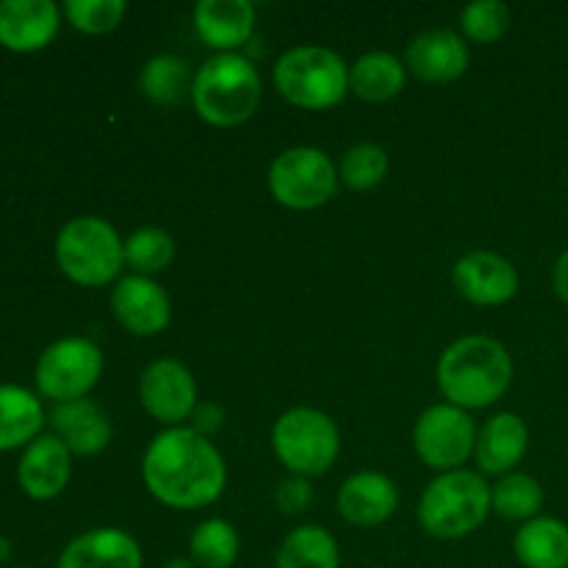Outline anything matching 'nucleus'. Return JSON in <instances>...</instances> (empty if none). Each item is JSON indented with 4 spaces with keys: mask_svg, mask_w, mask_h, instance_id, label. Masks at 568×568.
<instances>
[{
    "mask_svg": "<svg viewBox=\"0 0 568 568\" xmlns=\"http://www.w3.org/2000/svg\"><path fill=\"white\" fill-rule=\"evenodd\" d=\"M148 491L175 510H197L225 491V460L194 427H170L150 442L142 460Z\"/></svg>",
    "mask_w": 568,
    "mask_h": 568,
    "instance_id": "obj_1",
    "label": "nucleus"
},
{
    "mask_svg": "<svg viewBox=\"0 0 568 568\" xmlns=\"http://www.w3.org/2000/svg\"><path fill=\"white\" fill-rule=\"evenodd\" d=\"M436 377L449 405L464 410L486 408L510 388L514 361L497 338L464 336L444 349Z\"/></svg>",
    "mask_w": 568,
    "mask_h": 568,
    "instance_id": "obj_2",
    "label": "nucleus"
},
{
    "mask_svg": "<svg viewBox=\"0 0 568 568\" xmlns=\"http://www.w3.org/2000/svg\"><path fill=\"white\" fill-rule=\"evenodd\" d=\"M192 103L209 125H242L261 103L258 70L239 53L211 55L192 81Z\"/></svg>",
    "mask_w": 568,
    "mask_h": 568,
    "instance_id": "obj_3",
    "label": "nucleus"
},
{
    "mask_svg": "<svg viewBox=\"0 0 568 568\" xmlns=\"http://www.w3.org/2000/svg\"><path fill=\"white\" fill-rule=\"evenodd\" d=\"M491 510V488L477 471L455 469L425 488L419 499V521L433 538H464L486 521Z\"/></svg>",
    "mask_w": 568,
    "mask_h": 568,
    "instance_id": "obj_4",
    "label": "nucleus"
},
{
    "mask_svg": "<svg viewBox=\"0 0 568 568\" xmlns=\"http://www.w3.org/2000/svg\"><path fill=\"white\" fill-rule=\"evenodd\" d=\"M275 87L292 105L325 111L342 103L349 92V70L333 50L300 44L277 59Z\"/></svg>",
    "mask_w": 568,
    "mask_h": 568,
    "instance_id": "obj_5",
    "label": "nucleus"
},
{
    "mask_svg": "<svg viewBox=\"0 0 568 568\" xmlns=\"http://www.w3.org/2000/svg\"><path fill=\"white\" fill-rule=\"evenodd\" d=\"M55 261L72 283L98 288L125 266V242L100 216H78L59 231Z\"/></svg>",
    "mask_w": 568,
    "mask_h": 568,
    "instance_id": "obj_6",
    "label": "nucleus"
},
{
    "mask_svg": "<svg viewBox=\"0 0 568 568\" xmlns=\"http://www.w3.org/2000/svg\"><path fill=\"white\" fill-rule=\"evenodd\" d=\"M272 447L292 475L320 477L338 458L342 438L327 414L316 408H292L272 427Z\"/></svg>",
    "mask_w": 568,
    "mask_h": 568,
    "instance_id": "obj_7",
    "label": "nucleus"
},
{
    "mask_svg": "<svg viewBox=\"0 0 568 568\" xmlns=\"http://www.w3.org/2000/svg\"><path fill=\"white\" fill-rule=\"evenodd\" d=\"M338 175L320 148H292L270 166V192L292 211H314L336 194Z\"/></svg>",
    "mask_w": 568,
    "mask_h": 568,
    "instance_id": "obj_8",
    "label": "nucleus"
},
{
    "mask_svg": "<svg viewBox=\"0 0 568 568\" xmlns=\"http://www.w3.org/2000/svg\"><path fill=\"white\" fill-rule=\"evenodd\" d=\"M103 372V353L81 336L59 338L37 361V386L55 403L83 399Z\"/></svg>",
    "mask_w": 568,
    "mask_h": 568,
    "instance_id": "obj_9",
    "label": "nucleus"
},
{
    "mask_svg": "<svg viewBox=\"0 0 568 568\" xmlns=\"http://www.w3.org/2000/svg\"><path fill=\"white\" fill-rule=\"evenodd\" d=\"M475 422L458 405H433L419 416L414 427L416 455L442 475L458 469L475 453Z\"/></svg>",
    "mask_w": 568,
    "mask_h": 568,
    "instance_id": "obj_10",
    "label": "nucleus"
},
{
    "mask_svg": "<svg viewBox=\"0 0 568 568\" xmlns=\"http://www.w3.org/2000/svg\"><path fill=\"white\" fill-rule=\"evenodd\" d=\"M139 399L155 422L166 427H181V422L189 419L197 408V386H194L192 372L181 361L161 358L142 372Z\"/></svg>",
    "mask_w": 568,
    "mask_h": 568,
    "instance_id": "obj_11",
    "label": "nucleus"
},
{
    "mask_svg": "<svg viewBox=\"0 0 568 568\" xmlns=\"http://www.w3.org/2000/svg\"><path fill=\"white\" fill-rule=\"evenodd\" d=\"M111 311L116 322L133 336H155L170 325L172 305L153 277L128 275L111 292Z\"/></svg>",
    "mask_w": 568,
    "mask_h": 568,
    "instance_id": "obj_12",
    "label": "nucleus"
},
{
    "mask_svg": "<svg viewBox=\"0 0 568 568\" xmlns=\"http://www.w3.org/2000/svg\"><path fill=\"white\" fill-rule=\"evenodd\" d=\"M455 288L475 305H503L519 292V272L508 258L488 250H475L455 264Z\"/></svg>",
    "mask_w": 568,
    "mask_h": 568,
    "instance_id": "obj_13",
    "label": "nucleus"
},
{
    "mask_svg": "<svg viewBox=\"0 0 568 568\" xmlns=\"http://www.w3.org/2000/svg\"><path fill=\"white\" fill-rule=\"evenodd\" d=\"M59 6L53 0H3L0 3V44L17 53L42 50L59 33Z\"/></svg>",
    "mask_w": 568,
    "mask_h": 568,
    "instance_id": "obj_14",
    "label": "nucleus"
},
{
    "mask_svg": "<svg viewBox=\"0 0 568 568\" xmlns=\"http://www.w3.org/2000/svg\"><path fill=\"white\" fill-rule=\"evenodd\" d=\"M72 453L55 436H39L22 453L17 480L31 499H53L70 483Z\"/></svg>",
    "mask_w": 568,
    "mask_h": 568,
    "instance_id": "obj_15",
    "label": "nucleus"
},
{
    "mask_svg": "<svg viewBox=\"0 0 568 568\" xmlns=\"http://www.w3.org/2000/svg\"><path fill=\"white\" fill-rule=\"evenodd\" d=\"M55 568H142V549L125 530L100 527L67 544Z\"/></svg>",
    "mask_w": 568,
    "mask_h": 568,
    "instance_id": "obj_16",
    "label": "nucleus"
},
{
    "mask_svg": "<svg viewBox=\"0 0 568 568\" xmlns=\"http://www.w3.org/2000/svg\"><path fill=\"white\" fill-rule=\"evenodd\" d=\"M408 67L427 83H449L469 67V50L464 39L447 28H433L408 44Z\"/></svg>",
    "mask_w": 568,
    "mask_h": 568,
    "instance_id": "obj_17",
    "label": "nucleus"
},
{
    "mask_svg": "<svg viewBox=\"0 0 568 568\" xmlns=\"http://www.w3.org/2000/svg\"><path fill=\"white\" fill-rule=\"evenodd\" d=\"M253 26L255 6L250 0H203L194 9V31L220 53H233L247 44Z\"/></svg>",
    "mask_w": 568,
    "mask_h": 568,
    "instance_id": "obj_18",
    "label": "nucleus"
},
{
    "mask_svg": "<svg viewBox=\"0 0 568 568\" xmlns=\"http://www.w3.org/2000/svg\"><path fill=\"white\" fill-rule=\"evenodd\" d=\"M338 510L355 527H377L397 510V486L381 471H358L338 491Z\"/></svg>",
    "mask_w": 568,
    "mask_h": 568,
    "instance_id": "obj_19",
    "label": "nucleus"
},
{
    "mask_svg": "<svg viewBox=\"0 0 568 568\" xmlns=\"http://www.w3.org/2000/svg\"><path fill=\"white\" fill-rule=\"evenodd\" d=\"M53 436L64 442L72 455H98L109 447L111 442V422L100 405L92 399H72V403H59L50 414Z\"/></svg>",
    "mask_w": 568,
    "mask_h": 568,
    "instance_id": "obj_20",
    "label": "nucleus"
},
{
    "mask_svg": "<svg viewBox=\"0 0 568 568\" xmlns=\"http://www.w3.org/2000/svg\"><path fill=\"white\" fill-rule=\"evenodd\" d=\"M527 444H530V433H527L525 419L508 414V410L497 414L486 422V427L477 436V466L486 475H510V469L525 458Z\"/></svg>",
    "mask_w": 568,
    "mask_h": 568,
    "instance_id": "obj_21",
    "label": "nucleus"
},
{
    "mask_svg": "<svg viewBox=\"0 0 568 568\" xmlns=\"http://www.w3.org/2000/svg\"><path fill=\"white\" fill-rule=\"evenodd\" d=\"M514 552L525 568H568V527L552 516H536L516 532Z\"/></svg>",
    "mask_w": 568,
    "mask_h": 568,
    "instance_id": "obj_22",
    "label": "nucleus"
},
{
    "mask_svg": "<svg viewBox=\"0 0 568 568\" xmlns=\"http://www.w3.org/2000/svg\"><path fill=\"white\" fill-rule=\"evenodd\" d=\"M44 414L39 399L20 386H0V453L33 442Z\"/></svg>",
    "mask_w": 568,
    "mask_h": 568,
    "instance_id": "obj_23",
    "label": "nucleus"
},
{
    "mask_svg": "<svg viewBox=\"0 0 568 568\" xmlns=\"http://www.w3.org/2000/svg\"><path fill=\"white\" fill-rule=\"evenodd\" d=\"M403 87L405 67L399 64L397 55L383 53V50L361 55L349 70V89L369 103H386V100L397 98Z\"/></svg>",
    "mask_w": 568,
    "mask_h": 568,
    "instance_id": "obj_24",
    "label": "nucleus"
},
{
    "mask_svg": "<svg viewBox=\"0 0 568 568\" xmlns=\"http://www.w3.org/2000/svg\"><path fill=\"white\" fill-rule=\"evenodd\" d=\"M275 568H338V544L325 527L303 525L283 538Z\"/></svg>",
    "mask_w": 568,
    "mask_h": 568,
    "instance_id": "obj_25",
    "label": "nucleus"
},
{
    "mask_svg": "<svg viewBox=\"0 0 568 568\" xmlns=\"http://www.w3.org/2000/svg\"><path fill=\"white\" fill-rule=\"evenodd\" d=\"M189 555L200 568H231L239 558V532L225 519H209L194 527Z\"/></svg>",
    "mask_w": 568,
    "mask_h": 568,
    "instance_id": "obj_26",
    "label": "nucleus"
},
{
    "mask_svg": "<svg viewBox=\"0 0 568 568\" xmlns=\"http://www.w3.org/2000/svg\"><path fill=\"white\" fill-rule=\"evenodd\" d=\"M541 505H544L541 486H538L536 477L521 475V471L505 475L503 480L491 488V508L497 510L503 519L530 521L536 519Z\"/></svg>",
    "mask_w": 568,
    "mask_h": 568,
    "instance_id": "obj_27",
    "label": "nucleus"
},
{
    "mask_svg": "<svg viewBox=\"0 0 568 568\" xmlns=\"http://www.w3.org/2000/svg\"><path fill=\"white\" fill-rule=\"evenodd\" d=\"M189 81H192V75H189L186 61L170 53L150 59L144 64L142 78H139L144 98L159 105H170L183 100V94L192 92Z\"/></svg>",
    "mask_w": 568,
    "mask_h": 568,
    "instance_id": "obj_28",
    "label": "nucleus"
},
{
    "mask_svg": "<svg viewBox=\"0 0 568 568\" xmlns=\"http://www.w3.org/2000/svg\"><path fill=\"white\" fill-rule=\"evenodd\" d=\"M172 258H175V239L161 227H139L125 242V264L142 277L164 272Z\"/></svg>",
    "mask_w": 568,
    "mask_h": 568,
    "instance_id": "obj_29",
    "label": "nucleus"
},
{
    "mask_svg": "<svg viewBox=\"0 0 568 568\" xmlns=\"http://www.w3.org/2000/svg\"><path fill=\"white\" fill-rule=\"evenodd\" d=\"M388 175V155L381 144H355L342 155V166H338V178L344 186L355 189V192H366L375 189L383 178Z\"/></svg>",
    "mask_w": 568,
    "mask_h": 568,
    "instance_id": "obj_30",
    "label": "nucleus"
},
{
    "mask_svg": "<svg viewBox=\"0 0 568 568\" xmlns=\"http://www.w3.org/2000/svg\"><path fill=\"white\" fill-rule=\"evenodd\" d=\"M460 28L471 42L491 44L508 33L510 11L499 0H475L460 11Z\"/></svg>",
    "mask_w": 568,
    "mask_h": 568,
    "instance_id": "obj_31",
    "label": "nucleus"
},
{
    "mask_svg": "<svg viewBox=\"0 0 568 568\" xmlns=\"http://www.w3.org/2000/svg\"><path fill=\"white\" fill-rule=\"evenodd\" d=\"M64 14L78 31L83 33H109L125 17V3L122 0H67Z\"/></svg>",
    "mask_w": 568,
    "mask_h": 568,
    "instance_id": "obj_32",
    "label": "nucleus"
},
{
    "mask_svg": "<svg viewBox=\"0 0 568 568\" xmlns=\"http://www.w3.org/2000/svg\"><path fill=\"white\" fill-rule=\"evenodd\" d=\"M311 499H314V491H311V486H308V477H297V475L288 477V480H283L281 486H277V494H275L277 508L288 516L303 514V510L311 505Z\"/></svg>",
    "mask_w": 568,
    "mask_h": 568,
    "instance_id": "obj_33",
    "label": "nucleus"
},
{
    "mask_svg": "<svg viewBox=\"0 0 568 568\" xmlns=\"http://www.w3.org/2000/svg\"><path fill=\"white\" fill-rule=\"evenodd\" d=\"M192 419H194V430H197L200 436L209 438L211 433L220 430L222 419H225V414H222L220 405H214V403H197V408H194Z\"/></svg>",
    "mask_w": 568,
    "mask_h": 568,
    "instance_id": "obj_34",
    "label": "nucleus"
},
{
    "mask_svg": "<svg viewBox=\"0 0 568 568\" xmlns=\"http://www.w3.org/2000/svg\"><path fill=\"white\" fill-rule=\"evenodd\" d=\"M552 286H555V294H558L564 303H568V250H566V253H560V258L555 261Z\"/></svg>",
    "mask_w": 568,
    "mask_h": 568,
    "instance_id": "obj_35",
    "label": "nucleus"
},
{
    "mask_svg": "<svg viewBox=\"0 0 568 568\" xmlns=\"http://www.w3.org/2000/svg\"><path fill=\"white\" fill-rule=\"evenodd\" d=\"M11 555V544L6 541V538H0V564H3L6 558H9Z\"/></svg>",
    "mask_w": 568,
    "mask_h": 568,
    "instance_id": "obj_36",
    "label": "nucleus"
},
{
    "mask_svg": "<svg viewBox=\"0 0 568 568\" xmlns=\"http://www.w3.org/2000/svg\"><path fill=\"white\" fill-rule=\"evenodd\" d=\"M166 568H192V564H186V560H170Z\"/></svg>",
    "mask_w": 568,
    "mask_h": 568,
    "instance_id": "obj_37",
    "label": "nucleus"
}]
</instances>
